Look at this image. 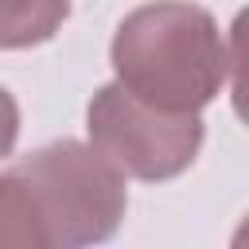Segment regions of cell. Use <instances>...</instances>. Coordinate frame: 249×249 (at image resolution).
Listing matches in <instances>:
<instances>
[{"label":"cell","instance_id":"1","mask_svg":"<svg viewBox=\"0 0 249 249\" xmlns=\"http://www.w3.org/2000/svg\"><path fill=\"white\" fill-rule=\"evenodd\" d=\"M128 206L124 171L93 144L62 136L0 175V241L35 249L101 245Z\"/></svg>","mask_w":249,"mask_h":249},{"label":"cell","instance_id":"5","mask_svg":"<svg viewBox=\"0 0 249 249\" xmlns=\"http://www.w3.org/2000/svg\"><path fill=\"white\" fill-rule=\"evenodd\" d=\"M230 74H233V89H230L233 113L249 128V8H241L230 27Z\"/></svg>","mask_w":249,"mask_h":249},{"label":"cell","instance_id":"6","mask_svg":"<svg viewBox=\"0 0 249 249\" xmlns=\"http://www.w3.org/2000/svg\"><path fill=\"white\" fill-rule=\"evenodd\" d=\"M233 245H237V249H245V245H249V214H245V222L237 226V233H233Z\"/></svg>","mask_w":249,"mask_h":249},{"label":"cell","instance_id":"3","mask_svg":"<svg viewBox=\"0 0 249 249\" xmlns=\"http://www.w3.org/2000/svg\"><path fill=\"white\" fill-rule=\"evenodd\" d=\"M86 132L89 144L117 163L128 179L140 183H163L183 175L206 136V124L198 113H171L144 97H136L128 86L109 82L93 93L86 109Z\"/></svg>","mask_w":249,"mask_h":249},{"label":"cell","instance_id":"4","mask_svg":"<svg viewBox=\"0 0 249 249\" xmlns=\"http://www.w3.org/2000/svg\"><path fill=\"white\" fill-rule=\"evenodd\" d=\"M66 16H70V0H4L0 47L19 51V47L47 43Z\"/></svg>","mask_w":249,"mask_h":249},{"label":"cell","instance_id":"2","mask_svg":"<svg viewBox=\"0 0 249 249\" xmlns=\"http://www.w3.org/2000/svg\"><path fill=\"white\" fill-rule=\"evenodd\" d=\"M109 62L117 82L136 97L171 113H198L218 97L230 54L206 8L156 0L132 8L117 23Z\"/></svg>","mask_w":249,"mask_h":249}]
</instances>
